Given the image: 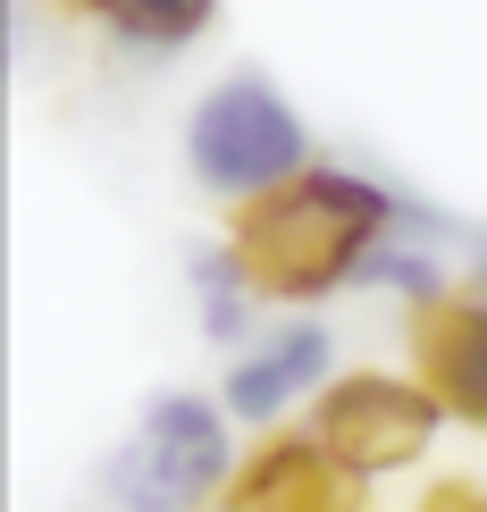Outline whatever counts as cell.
<instances>
[{"label": "cell", "mask_w": 487, "mask_h": 512, "mask_svg": "<svg viewBox=\"0 0 487 512\" xmlns=\"http://www.w3.org/2000/svg\"><path fill=\"white\" fill-rule=\"evenodd\" d=\"M395 219H404V185L370 177V168H345V160H311L294 185L244 202L227 236H236L244 269L261 277L269 303H311V294L353 286L362 252Z\"/></svg>", "instance_id": "6da1fadb"}, {"label": "cell", "mask_w": 487, "mask_h": 512, "mask_svg": "<svg viewBox=\"0 0 487 512\" xmlns=\"http://www.w3.org/2000/svg\"><path fill=\"white\" fill-rule=\"evenodd\" d=\"M227 403H210L194 387H160L135 412V429L110 445L101 462V504L110 512H202L227 504L236 487V437H227Z\"/></svg>", "instance_id": "7a4b0ae2"}, {"label": "cell", "mask_w": 487, "mask_h": 512, "mask_svg": "<svg viewBox=\"0 0 487 512\" xmlns=\"http://www.w3.org/2000/svg\"><path fill=\"white\" fill-rule=\"evenodd\" d=\"M311 160H320V152H311L303 110H294L286 84L261 76V68H227L194 101V118H185V177H194L210 202H236L244 210V202L294 185Z\"/></svg>", "instance_id": "3957f363"}, {"label": "cell", "mask_w": 487, "mask_h": 512, "mask_svg": "<svg viewBox=\"0 0 487 512\" xmlns=\"http://www.w3.org/2000/svg\"><path fill=\"white\" fill-rule=\"evenodd\" d=\"M437 420H446V403H437L429 378H387V370H345L311 403V437L362 479H387L404 462H420Z\"/></svg>", "instance_id": "277c9868"}, {"label": "cell", "mask_w": 487, "mask_h": 512, "mask_svg": "<svg viewBox=\"0 0 487 512\" xmlns=\"http://www.w3.org/2000/svg\"><path fill=\"white\" fill-rule=\"evenodd\" d=\"M328 378H336V336L320 328V319H286V328L252 336V345L236 353L219 403L244 420V429H278L294 403L328 395Z\"/></svg>", "instance_id": "5b68a950"}, {"label": "cell", "mask_w": 487, "mask_h": 512, "mask_svg": "<svg viewBox=\"0 0 487 512\" xmlns=\"http://www.w3.org/2000/svg\"><path fill=\"white\" fill-rule=\"evenodd\" d=\"M219 512H362V471H345L311 429L303 437H269L236 471Z\"/></svg>", "instance_id": "8992f818"}, {"label": "cell", "mask_w": 487, "mask_h": 512, "mask_svg": "<svg viewBox=\"0 0 487 512\" xmlns=\"http://www.w3.org/2000/svg\"><path fill=\"white\" fill-rule=\"evenodd\" d=\"M420 378L437 387L446 420H471L487 429V294H446L437 311H420Z\"/></svg>", "instance_id": "52a82bcc"}, {"label": "cell", "mask_w": 487, "mask_h": 512, "mask_svg": "<svg viewBox=\"0 0 487 512\" xmlns=\"http://www.w3.org/2000/svg\"><path fill=\"white\" fill-rule=\"evenodd\" d=\"M261 303H269V294H261V277L244 269L236 236L194 252V319H202V336L219 353H244L252 336H261Z\"/></svg>", "instance_id": "ba28073f"}, {"label": "cell", "mask_w": 487, "mask_h": 512, "mask_svg": "<svg viewBox=\"0 0 487 512\" xmlns=\"http://www.w3.org/2000/svg\"><path fill=\"white\" fill-rule=\"evenodd\" d=\"M84 17H93L118 51L168 59V51H185V42H202L219 26V0H84Z\"/></svg>", "instance_id": "9c48e42d"}, {"label": "cell", "mask_w": 487, "mask_h": 512, "mask_svg": "<svg viewBox=\"0 0 487 512\" xmlns=\"http://www.w3.org/2000/svg\"><path fill=\"white\" fill-rule=\"evenodd\" d=\"M462 286H471V294H487V219H471V227H462Z\"/></svg>", "instance_id": "30bf717a"}, {"label": "cell", "mask_w": 487, "mask_h": 512, "mask_svg": "<svg viewBox=\"0 0 487 512\" xmlns=\"http://www.w3.org/2000/svg\"><path fill=\"white\" fill-rule=\"evenodd\" d=\"M429 512H487V487H437Z\"/></svg>", "instance_id": "8fae6325"}]
</instances>
